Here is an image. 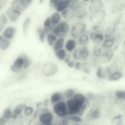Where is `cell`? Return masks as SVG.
Here are the masks:
<instances>
[{
  "label": "cell",
  "instance_id": "11a10c76",
  "mask_svg": "<svg viewBox=\"0 0 125 125\" xmlns=\"http://www.w3.org/2000/svg\"><path fill=\"white\" fill-rule=\"evenodd\" d=\"M73 125H81V123H75V124H73Z\"/></svg>",
  "mask_w": 125,
  "mask_h": 125
},
{
  "label": "cell",
  "instance_id": "7402d4cb",
  "mask_svg": "<svg viewBox=\"0 0 125 125\" xmlns=\"http://www.w3.org/2000/svg\"><path fill=\"white\" fill-rule=\"evenodd\" d=\"M64 100L62 93L59 91H56L52 93L50 98V102L52 105L56 103Z\"/></svg>",
  "mask_w": 125,
  "mask_h": 125
},
{
  "label": "cell",
  "instance_id": "30bf717a",
  "mask_svg": "<svg viewBox=\"0 0 125 125\" xmlns=\"http://www.w3.org/2000/svg\"><path fill=\"white\" fill-rule=\"evenodd\" d=\"M114 50L113 49H104L102 53L98 58L99 61L103 64L109 63L114 59Z\"/></svg>",
  "mask_w": 125,
  "mask_h": 125
},
{
  "label": "cell",
  "instance_id": "ee69618b",
  "mask_svg": "<svg viewBox=\"0 0 125 125\" xmlns=\"http://www.w3.org/2000/svg\"><path fill=\"white\" fill-rule=\"evenodd\" d=\"M59 2L58 0H50V2H49V4H50V6L51 9H54L56 6H57V3Z\"/></svg>",
  "mask_w": 125,
  "mask_h": 125
},
{
  "label": "cell",
  "instance_id": "4fadbf2b",
  "mask_svg": "<svg viewBox=\"0 0 125 125\" xmlns=\"http://www.w3.org/2000/svg\"><path fill=\"white\" fill-rule=\"evenodd\" d=\"M5 14L8 18L9 21L11 22L12 23H15L20 19V17L21 16L22 12H20L17 10L13 9L10 7L6 9Z\"/></svg>",
  "mask_w": 125,
  "mask_h": 125
},
{
  "label": "cell",
  "instance_id": "277c9868",
  "mask_svg": "<svg viewBox=\"0 0 125 125\" xmlns=\"http://www.w3.org/2000/svg\"><path fill=\"white\" fill-rule=\"evenodd\" d=\"M26 54L23 53L15 58L10 66V70L15 74H19L24 71V64Z\"/></svg>",
  "mask_w": 125,
  "mask_h": 125
},
{
  "label": "cell",
  "instance_id": "7a4b0ae2",
  "mask_svg": "<svg viewBox=\"0 0 125 125\" xmlns=\"http://www.w3.org/2000/svg\"><path fill=\"white\" fill-rule=\"evenodd\" d=\"M87 31V25L84 20H78L72 23L69 33L71 37L76 40L79 36Z\"/></svg>",
  "mask_w": 125,
  "mask_h": 125
},
{
  "label": "cell",
  "instance_id": "5bb4252c",
  "mask_svg": "<svg viewBox=\"0 0 125 125\" xmlns=\"http://www.w3.org/2000/svg\"><path fill=\"white\" fill-rule=\"evenodd\" d=\"M17 29L15 26H7L4 28L1 34L3 36L4 38L12 40L14 39L16 34H17Z\"/></svg>",
  "mask_w": 125,
  "mask_h": 125
},
{
  "label": "cell",
  "instance_id": "f546056e",
  "mask_svg": "<svg viewBox=\"0 0 125 125\" xmlns=\"http://www.w3.org/2000/svg\"><path fill=\"white\" fill-rule=\"evenodd\" d=\"M65 42V38H58L56 42L54 43L53 46L52 47V50L54 51H56V50H60L64 48Z\"/></svg>",
  "mask_w": 125,
  "mask_h": 125
},
{
  "label": "cell",
  "instance_id": "f6af8a7d",
  "mask_svg": "<svg viewBox=\"0 0 125 125\" xmlns=\"http://www.w3.org/2000/svg\"><path fill=\"white\" fill-rule=\"evenodd\" d=\"M82 64H83V62L79 61H76V64L74 68L76 70H77V71H81L82 67Z\"/></svg>",
  "mask_w": 125,
  "mask_h": 125
},
{
  "label": "cell",
  "instance_id": "836d02e7",
  "mask_svg": "<svg viewBox=\"0 0 125 125\" xmlns=\"http://www.w3.org/2000/svg\"><path fill=\"white\" fill-rule=\"evenodd\" d=\"M2 116L8 120L13 119V111L11 107H7L4 109Z\"/></svg>",
  "mask_w": 125,
  "mask_h": 125
},
{
  "label": "cell",
  "instance_id": "1f68e13d",
  "mask_svg": "<svg viewBox=\"0 0 125 125\" xmlns=\"http://www.w3.org/2000/svg\"><path fill=\"white\" fill-rule=\"evenodd\" d=\"M100 111L98 109H92L87 113V118L89 120H96L100 117Z\"/></svg>",
  "mask_w": 125,
  "mask_h": 125
},
{
  "label": "cell",
  "instance_id": "4316f807",
  "mask_svg": "<svg viewBox=\"0 0 125 125\" xmlns=\"http://www.w3.org/2000/svg\"><path fill=\"white\" fill-rule=\"evenodd\" d=\"M61 14L62 18H63L64 19L67 20H71L74 18V10L72 7H70L61 12Z\"/></svg>",
  "mask_w": 125,
  "mask_h": 125
},
{
  "label": "cell",
  "instance_id": "4dcf8cb0",
  "mask_svg": "<svg viewBox=\"0 0 125 125\" xmlns=\"http://www.w3.org/2000/svg\"><path fill=\"white\" fill-rule=\"evenodd\" d=\"M36 33L37 34L39 41L41 43H44L46 39V33L43 29L42 26H38L36 28Z\"/></svg>",
  "mask_w": 125,
  "mask_h": 125
},
{
  "label": "cell",
  "instance_id": "7dc6e473",
  "mask_svg": "<svg viewBox=\"0 0 125 125\" xmlns=\"http://www.w3.org/2000/svg\"><path fill=\"white\" fill-rule=\"evenodd\" d=\"M9 123V120L5 118L2 116H0V125H7Z\"/></svg>",
  "mask_w": 125,
  "mask_h": 125
},
{
  "label": "cell",
  "instance_id": "f1b7e54d",
  "mask_svg": "<svg viewBox=\"0 0 125 125\" xmlns=\"http://www.w3.org/2000/svg\"><path fill=\"white\" fill-rule=\"evenodd\" d=\"M57 38H57V36L54 33L51 32V33H50L46 34L45 42H46V43H47L49 46L52 47L54 45V43L56 42V40H57Z\"/></svg>",
  "mask_w": 125,
  "mask_h": 125
},
{
  "label": "cell",
  "instance_id": "52a82bcc",
  "mask_svg": "<svg viewBox=\"0 0 125 125\" xmlns=\"http://www.w3.org/2000/svg\"><path fill=\"white\" fill-rule=\"evenodd\" d=\"M39 111L38 120L41 125L52 123L54 120V115L46 107H42Z\"/></svg>",
  "mask_w": 125,
  "mask_h": 125
},
{
  "label": "cell",
  "instance_id": "2e32d148",
  "mask_svg": "<svg viewBox=\"0 0 125 125\" xmlns=\"http://www.w3.org/2000/svg\"><path fill=\"white\" fill-rule=\"evenodd\" d=\"M28 6H29L22 0H13L10 4L11 8L17 10L21 12H24L28 8Z\"/></svg>",
  "mask_w": 125,
  "mask_h": 125
},
{
  "label": "cell",
  "instance_id": "ffe728a7",
  "mask_svg": "<svg viewBox=\"0 0 125 125\" xmlns=\"http://www.w3.org/2000/svg\"><path fill=\"white\" fill-rule=\"evenodd\" d=\"M32 23V20L30 17H27L24 20L22 24L21 29H22V33L24 36H27L29 32V28H30L31 26Z\"/></svg>",
  "mask_w": 125,
  "mask_h": 125
},
{
  "label": "cell",
  "instance_id": "9a60e30c",
  "mask_svg": "<svg viewBox=\"0 0 125 125\" xmlns=\"http://www.w3.org/2000/svg\"><path fill=\"white\" fill-rule=\"evenodd\" d=\"M77 45H78V42H77V40L76 39L72 38H69L67 40H65L64 49L67 53H72L76 49Z\"/></svg>",
  "mask_w": 125,
  "mask_h": 125
},
{
  "label": "cell",
  "instance_id": "5b68a950",
  "mask_svg": "<svg viewBox=\"0 0 125 125\" xmlns=\"http://www.w3.org/2000/svg\"><path fill=\"white\" fill-rule=\"evenodd\" d=\"M69 23L66 20H62L59 24L53 27L52 33H54L57 38H66L70 32Z\"/></svg>",
  "mask_w": 125,
  "mask_h": 125
},
{
  "label": "cell",
  "instance_id": "681fc988",
  "mask_svg": "<svg viewBox=\"0 0 125 125\" xmlns=\"http://www.w3.org/2000/svg\"><path fill=\"white\" fill-rule=\"evenodd\" d=\"M5 27H6V26H5L3 23H1V22H0V34H1V33L2 32L3 29H4Z\"/></svg>",
  "mask_w": 125,
  "mask_h": 125
},
{
  "label": "cell",
  "instance_id": "816d5d0a",
  "mask_svg": "<svg viewBox=\"0 0 125 125\" xmlns=\"http://www.w3.org/2000/svg\"><path fill=\"white\" fill-rule=\"evenodd\" d=\"M3 36H2V34H0V50H1V41H2V39Z\"/></svg>",
  "mask_w": 125,
  "mask_h": 125
},
{
  "label": "cell",
  "instance_id": "44dd1931",
  "mask_svg": "<svg viewBox=\"0 0 125 125\" xmlns=\"http://www.w3.org/2000/svg\"><path fill=\"white\" fill-rule=\"evenodd\" d=\"M103 3L100 0H91L90 1V11L91 13L103 9Z\"/></svg>",
  "mask_w": 125,
  "mask_h": 125
},
{
  "label": "cell",
  "instance_id": "b9f144b4",
  "mask_svg": "<svg viewBox=\"0 0 125 125\" xmlns=\"http://www.w3.org/2000/svg\"><path fill=\"white\" fill-rule=\"evenodd\" d=\"M0 22L3 23L5 26L7 25V23H8V18L7 17L6 15L5 14V13H0Z\"/></svg>",
  "mask_w": 125,
  "mask_h": 125
},
{
  "label": "cell",
  "instance_id": "cb8c5ba5",
  "mask_svg": "<svg viewBox=\"0 0 125 125\" xmlns=\"http://www.w3.org/2000/svg\"><path fill=\"white\" fill-rule=\"evenodd\" d=\"M50 19L51 21V25L54 27L57 25V24H59L62 20V17L61 16V13L56 11L50 16Z\"/></svg>",
  "mask_w": 125,
  "mask_h": 125
},
{
  "label": "cell",
  "instance_id": "f35d334b",
  "mask_svg": "<svg viewBox=\"0 0 125 125\" xmlns=\"http://www.w3.org/2000/svg\"><path fill=\"white\" fill-rule=\"evenodd\" d=\"M67 117L73 124L81 123L82 121H83V119L81 117V116L78 115H68V116H67Z\"/></svg>",
  "mask_w": 125,
  "mask_h": 125
},
{
  "label": "cell",
  "instance_id": "8fae6325",
  "mask_svg": "<svg viewBox=\"0 0 125 125\" xmlns=\"http://www.w3.org/2000/svg\"><path fill=\"white\" fill-rule=\"evenodd\" d=\"M111 73H112V71L109 66H106V67L99 66L96 68L95 74L98 78L104 80H107L109 76L111 75Z\"/></svg>",
  "mask_w": 125,
  "mask_h": 125
},
{
  "label": "cell",
  "instance_id": "74e56055",
  "mask_svg": "<svg viewBox=\"0 0 125 125\" xmlns=\"http://www.w3.org/2000/svg\"><path fill=\"white\" fill-rule=\"evenodd\" d=\"M81 71L83 72L85 74H89L91 73L92 72V68L91 66L90 65L89 62H88L87 61H84L83 62V64H82V67Z\"/></svg>",
  "mask_w": 125,
  "mask_h": 125
},
{
  "label": "cell",
  "instance_id": "d6a6232c",
  "mask_svg": "<svg viewBox=\"0 0 125 125\" xmlns=\"http://www.w3.org/2000/svg\"><path fill=\"white\" fill-rule=\"evenodd\" d=\"M54 55L56 56V57L59 60H60L61 61H63V60H64V58H65L66 55L67 54V51L65 50L64 48L62 49H60V50H56V51H54Z\"/></svg>",
  "mask_w": 125,
  "mask_h": 125
},
{
  "label": "cell",
  "instance_id": "e575fe53",
  "mask_svg": "<svg viewBox=\"0 0 125 125\" xmlns=\"http://www.w3.org/2000/svg\"><path fill=\"white\" fill-rule=\"evenodd\" d=\"M11 45V40L3 36L1 41V50L2 51H6L8 50Z\"/></svg>",
  "mask_w": 125,
  "mask_h": 125
},
{
  "label": "cell",
  "instance_id": "6da1fadb",
  "mask_svg": "<svg viewBox=\"0 0 125 125\" xmlns=\"http://www.w3.org/2000/svg\"><path fill=\"white\" fill-rule=\"evenodd\" d=\"M40 71L42 76L48 78L56 75L59 71V67L54 61H47L41 65Z\"/></svg>",
  "mask_w": 125,
  "mask_h": 125
},
{
  "label": "cell",
  "instance_id": "8992f818",
  "mask_svg": "<svg viewBox=\"0 0 125 125\" xmlns=\"http://www.w3.org/2000/svg\"><path fill=\"white\" fill-rule=\"evenodd\" d=\"M71 7L74 10V18H76L78 20H84L89 16L84 2H79Z\"/></svg>",
  "mask_w": 125,
  "mask_h": 125
},
{
  "label": "cell",
  "instance_id": "60d3db41",
  "mask_svg": "<svg viewBox=\"0 0 125 125\" xmlns=\"http://www.w3.org/2000/svg\"><path fill=\"white\" fill-rule=\"evenodd\" d=\"M115 96L119 100L125 99V91L124 89H119L115 92Z\"/></svg>",
  "mask_w": 125,
  "mask_h": 125
},
{
  "label": "cell",
  "instance_id": "f907efd6",
  "mask_svg": "<svg viewBox=\"0 0 125 125\" xmlns=\"http://www.w3.org/2000/svg\"><path fill=\"white\" fill-rule=\"evenodd\" d=\"M23 1H24V2H25L26 4L27 5H28V6H29V5L31 4L33 0H22Z\"/></svg>",
  "mask_w": 125,
  "mask_h": 125
},
{
  "label": "cell",
  "instance_id": "83f0119b",
  "mask_svg": "<svg viewBox=\"0 0 125 125\" xmlns=\"http://www.w3.org/2000/svg\"><path fill=\"white\" fill-rule=\"evenodd\" d=\"M42 28L43 29V30L45 31V33H46V34L52 32L53 26L51 25V21H50V17H48L45 18L43 22V23Z\"/></svg>",
  "mask_w": 125,
  "mask_h": 125
},
{
  "label": "cell",
  "instance_id": "8d00e7d4",
  "mask_svg": "<svg viewBox=\"0 0 125 125\" xmlns=\"http://www.w3.org/2000/svg\"><path fill=\"white\" fill-rule=\"evenodd\" d=\"M103 49L100 45H95L92 50L93 57L98 58L103 52Z\"/></svg>",
  "mask_w": 125,
  "mask_h": 125
},
{
  "label": "cell",
  "instance_id": "9f6ffc18",
  "mask_svg": "<svg viewBox=\"0 0 125 125\" xmlns=\"http://www.w3.org/2000/svg\"><path fill=\"white\" fill-rule=\"evenodd\" d=\"M63 1V0H58L59 2V1Z\"/></svg>",
  "mask_w": 125,
  "mask_h": 125
},
{
  "label": "cell",
  "instance_id": "e0dca14e",
  "mask_svg": "<svg viewBox=\"0 0 125 125\" xmlns=\"http://www.w3.org/2000/svg\"><path fill=\"white\" fill-rule=\"evenodd\" d=\"M72 1L73 0H63V1H59L55 7L56 12L61 13L62 11L72 6Z\"/></svg>",
  "mask_w": 125,
  "mask_h": 125
},
{
  "label": "cell",
  "instance_id": "d590c367",
  "mask_svg": "<svg viewBox=\"0 0 125 125\" xmlns=\"http://www.w3.org/2000/svg\"><path fill=\"white\" fill-rule=\"evenodd\" d=\"M76 91L74 89L70 88L63 91V93H62V94H63V96L64 98V99H66L67 100V99H72Z\"/></svg>",
  "mask_w": 125,
  "mask_h": 125
},
{
  "label": "cell",
  "instance_id": "d6986e66",
  "mask_svg": "<svg viewBox=\"0 0 125 125\" xmlns=\"http://www.w3.org/2000/svg\"><path fill=\"white\" fill-rule=\"evenodd\" d=\"M115 36L111 37V38H104V40L100 45L103 49H114L115 45Z\"/></svg>",
  "mask_w": 125,
  "mask_h": 125
},
{
  "label": "cell",
  "instance_id": "7c38bea8",
  "mask_svg": "<svg viewBox=\"0 0 125 125\" xmlns=\"http://www.w3.org/2000/svg\"><path fill=\"white\" fill-rule=\"evenodd\" d=\"M106 13L103 9L93 12L90 14V20L94 25H101L104 20Z\"/></svg>",
  "mask_w": 125,
  "mask_h": 125
},
{
  "label": "cell",
  "instance_id": "c3c4849f",
  "mask_svg": "<svg viewBox=\"0 0 125 125\" xmlns=\"http://www.w3.org/2000/svg\"><path fill=\"white\" fill-rule=\"evenodd\" d=\"M76 61L75 60H72L70 62H68V63L67 64V66L70 68H74V66H75V64H76Z\"/></svg>",
  "mask_w": 125,
  "mask_h": 125
},
{
  "label": "cell",
  "instance_id": "db71d44e",
  "mask_svg": "<svg viewBox=\"0 0 125 125\" xmlns=\"http://www.w3.org/2000/svg\"><path fill=\"white\" fill-rule=\"evenodd\" d=\"M54 125V124L52 123H50V124H45V125Z\"/></svg>",
  "mask_w": 125,
  "mask_h": 125
},
{
  "label": "cell",
  "instance_id": "bcb514c9",
  "mask_svg": "<svg viewBox=\"0 0 125 125\" xmlns=\"http://www.w3.org/2000/svg\"><path fill=\"white\" fill-rule=\"evenodd\" d=\"M72 60V55H71V53H67V55H66L65 58L63 61L64 62L65 64H67L68 63V62H70Z\"/></svg>",
  "mask_w": 125,
  "mask_h": 125
},
{
  "label": "cell",
  "instance_id": "f5cc1de1",
  "mask_svg": "<svg viewBox=\"0 0 125 125\" xmlns=\"http://www.w3.org/2000/svg\"><path fill=\"white\" fill-rule=\"evenodd\" d=\"M82 1H83V2H84V3H85V2H89V1H91V0H82Z\"/></svg>",
  "mask_w": 125,
  "mask_h": 125
},
{
  "label": "cell",
  "instance_id": "d4e9b609",
  "mask_svg": "<svg viewBox=\"0 0 125 125\" xmlns=\"http://www.w3.org/2000/svg\"><path fill=\"white\" fill-rule=\"evenodd\" d=\"M123 73L121 71H117L112 72L107 80L109 82H117V81L120 80L123 77Z\"/></svg>",
  "mask_w": 125,
  "mask_h": 125
},
{
  "label": "cell",
  "instance_id": "6f0895ef",
  "mask_svg": "<svg viewBox=\"0 0 125 125\" xmlns=\"http://www.w3.org/2000/svg\"><path fill=\"white\" fill-rule=\"evenodd\" d=\"M1 8H0V11H1Z\"/></svg>",
  "mask_w": 125,
  "mask_h": 125
},
{
  "label": "cell",
  "instance_id": "3957f363",
  "mask_svg": "<svg viewBox=\"0 0 125 125\" xmlns=\"http://www.w3.org/2000/svg\"><path fill=\"white\" fill-rule=\"evenodd\" d=\"M73 60L81 62L87 61L90 58L91 52L87 46H80L71 53Z\"/></svg>",
  "mask_w": 125,
  "mask_h": 125
},
{
  "label": "cell",
  "instance_id": "ac0fdd59",
  "mask_svg": "<svg viewBox=\"0 0 125 125\" xmlns=\"http://www.w3.org/2000/svg\"><path fill=\"white\" fill-rule=\"evenodd\" d=\"M27 104L25 102H21L17 104L14 109L12 110L13 111V119H16L19 117L23 113V110L27 106Z\"/></svg>",
  "mask_w": 125,
  "mask_h": 125
},
{
  "label": "cell",
  "instance_id": "9c48e42d",
  "mask_svg": "<svg viewBox=\"0 0 125 125\" xmlns=\"http://www.w3.org/2000/svg\"><path fill=\"white\" fill-rule=\"evenodd\" d=\"M66 104H67L68 115H79L82 107L84 105V104L81 105V104H78V102L74 101L72 98L67 99L66 101Z\"/></svg>",
  "mask_w": 125,
  "mask_h": 125
},
{
  "label": "cell",
  "instance_id": "ba28073f",
  "mask_svg": "<svg viewBox=\"0 0 125 125\" xmlns=\"http://www.w3.org/2000/svg\"><path fill=\"white\" fill-rule=\"evenodd\" d=\"M52 112L55 115H57L58 117L61 118L68 116L66 101L63 100L53 104Z\"/></svg>",
  "mask_w": 125,
  "mask_h": 125
},
{
  "label": "cell",
  "instance_id": "603a6c76",
  "mask_svg": "<svg viewBox=\"0 0 125 125\" xmlns=\"http://www.w3.org/2000/svg\"><path fill=\"white\" fill-rule=\"evenodd\" d=\"M77 42L80 46H87L89 44V42L90 41V38H89V33L87 31L86 33L82 34L76 39Z\"/></svg>",
  "mask_w": 125,
  "mask_h": 125
},
{
  "label": "cell",
  "instance_id": "484cf974",
  "mask_svg": "<svg viewBox=\"0 0 125 125\" xmlns=\"http://www.w3.org/2000/svg\"><path fill=\"white\" fill-rule=\"evenodd\" d=\"M72 99L81 105L86 104V97L85 94L81 93H76Z\"/></svg>",
  "mask_w": 125,
  "mask_h": 125
},
{
  "label": "cell",
  "instance_id": "ab89813d",
  "mask_svg": "<svg viewBox=\"0 0 125 125\" xmlns=\"http://www.w3.org/2000/svg\"><path fill=\"white\" fill-rule=\"evenodd\" d=\"M23 113L26 116H30L31 115H34V109L32 106L31 105H27L24 109L23 112Z\"/></svg>",
  "mask_w": 125,
  "mask_h": 125
},
{
  "label": "cell",
  "instance_id": "7bdbcfd3",
  "mask_svg": "<svg viewBox=\"0 0 125 125\" xmlns=\"http://www.w3.org/2000/svg\"><path fill=\"white\" fill-rule=\"evenodd\" d=\"M60 123H61V125H72L73 123H72V121L68 118L67 116L62 118L61 119V122H60Z\"/></svg>",
  "mask_w": 125,
  "mask_h": 125
}]
</instances>
